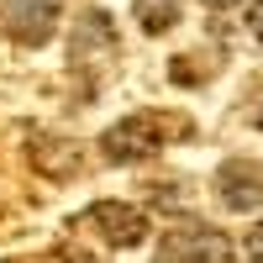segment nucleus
Wrapping results in <instances>:
<instances>
[{
	"instance_id": "423d86ee",
	"label": "nucleus",
	"mask_w": 263,
	"mask_h": 263,
	"mask_svg": "<svg viewBox=\"0 0 263 263\" xmlns=\"http://www.w3.org/2000/svg\"><path fill=\"white\" fill-rule=\"evenodd\" d=\"M0 11H6L11 37L27 42V48H37V42H48V32L58 27L63 0H0Z\"/></svg>"
},
{
	"instance_id": "7ed1b4c3",
	"label": "nucleus",
	"mask_w": 263,
	"mask_h": 263,
	"mask_svg": "<svg viewBox=\"0 0 263 263\" xmlns=\"http://www.w3.org/2000/svg\"><path fill=\"white\" fill-rule=\"evenodd\" d=\"M163 258L168 263H232V237H221L205 221H190L163 237Z\"/></svg>"
},
{
	"instance_id": "f257e3e1",
	"label": "nucleus",
	"mask_w": 263,
	"mask_h": 263,
	"mask_svg": "<svg viewBox=\"0 0 263 263\" xmlns=\"http://www.w3.org/2000/svg\"><path fill=\"white\" fill-rule=\"evenodd\" d=\"M174 137H190V121L168 116V111H132L126 121H116L100 137V153L111 163H137V158H153V153L163 142H174Z\"/></svg>"
},
{
	"instance_id": "9d476101",
	"label": "nucleus",
	"mask_w": 263,
	"mask_h": 263,
	"mask_svg": "<svg viewBox=\"0 0 263 263\" xmlns=\"http://www.w3.org/2000/svg\"><path fill=\"white\" fill-rule=\"evenodd\" d=\"M205 6H216V11H221V6H237V0H205Z\"/></svg>"
},
{
	"instance_id": "39448f33",
	"label": "nucleus",
	"mask_w": 263,
	"mask_h": 263,
	"mask_svg": "<svg viewBox=\"0 0 263 263\" xmlns=\"http://www.w3.org/2000/svg\"><path fill=\"white\" fill-rule=\"evenodd\" d=\"M216 195H221V205L237 211V216H248L263 205V163L253 158H232L216 168Z\"/></svg>"
},
{
	"instance_id": "6e6552de",
	"label": "nucleus",
	"mask_w": 263,
	"mask_h": 263,
	"mask_svg": "<svg viewBox=\"0 0 263 263\" xmlns=\"http://www.w3.org/2000/svg\"><path fill=\"white\" fill-rule=\"evenodd\" d=\"M242 253H248L253 263H263V221H258V227L248 232V242H242Z\"/></svg>"
},
{
	"instance_id": "0eeeda50",
	"label": "nucleus",
	"mask_w": 263,
	"mask_h": 263,
	"mask_svg": "<svg viewBox=\"0 0 263 263\" xmlns=\"http://www.w3.org/2000/svg\"><path fill=\"white\" fill-rule=\"evenodd\" d=\"M179 6H184V0H132L137 27H142L147 37H163V32L179 27Z\"/></svg>"
},
{
	"instance_id": "f03ea898",
	"label": "nucleus",
	"mask_w": 263,
	"mask_h": 263,
	"mask_svg": "<svg viewBox=\"0 0 263 263\" xmlns=\"http://www.w3.org/2000/svg\"><path fill=\"white\" fill-rule=\"evenodd\" d=\"M116 58V27L105 11H84L79 27L69 32V63L79 74H105Z\"/></svg>"
},
{
	"instance_id": "9b49d317",
	"label": "nucleus",
	"mask_w": 263,
	"mask_h": 263,
	"mask_svg": "<svg viewBox=\"0 0 263 263\" xmlns=\"http://www.w3.org/2000/svg\"><path fill=\"white\" fill-rule=\"evenodd\" d=\"M253 126H263V111H258V116H253Z\"/></svg>"
},
{
	"instance_id": "1a4fd4ad",
	"label": "nucleus",
	"mask_w": 263,
	"mask_h": 263,
	"mask_svg": "<svg viewBox=\"0 0 263 263\" xmlns=\"http://www.w3.org/2000/svg\"><path fill=\"white\" fill-rule=\"evenodd\" d=\"M248 27H253V37L263 42V0H253V11H248Z\"/></svg>"
},
{
	"instance_id": "20e7f679",
	"label": "nucleus",
	"mask_w": 263,
	"mask_h": 263,
	"mask_svg": "<svg viewBox=\"0 0 263 263\" xmlns=\"http://www.w3.org/2000/svg\"><path fill=\"white\" fill-rule=\"evenodd\" d=\"M79 227H95L111 248H137L147 237V216L137 205H126V200H95L90 211L79 216Z\"/></svg>"
}]
</instances>
